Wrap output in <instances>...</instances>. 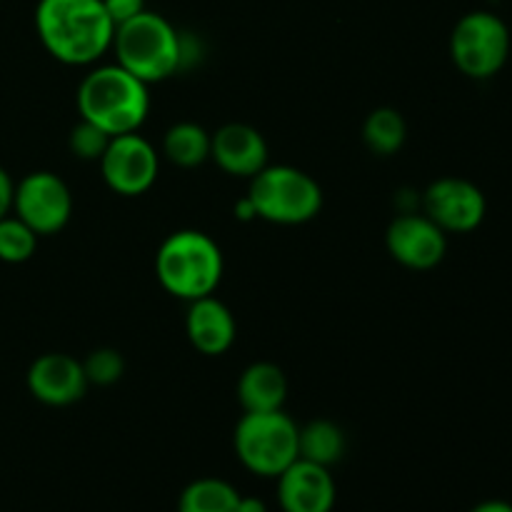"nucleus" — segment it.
I'll return each mask as SVG.
<instances>
[{
    "mask_svg": "<svg viewBox=\"0 0 512 512\" xmlns=\"http://www.w3.org/2000/svg\"><path fill=\"white\" fill-rule=\"evenodd\" d=\"M35 33L50 58L83 68L113 48L115 25L103 0H38Z\"/></svg>",
    "mask_w": 512,
    "mask_h": 512,
    "instance_id": "obj_1",
    "label": "nucleus"
},
{
    "mask_svg": "<svg viewBox=\"0 0 512 512\" xmlns=\"http://www.w3.org/2000/svg\"><path fill=\"white\" fill-rule=\"evenodd\" d=\"M150 85L135 78L123 65H95L80 80L78 103L80 120H88L110 138L138 133L150 113Z\"/></svg>",
    "mask_w": 512,
    "mask_h": 512,
    "instance_id": "obj_2",
    "label": "nucleus"
},
{
    "mask_svg": "<svg viewBox=\"0 0 512 512\" xmlns=\"http://www.w3.org/2000/svg\"><path fill=\"white\" fill-rule=\"evenodd\" d=\"M223 270V250L203 230H175L155 253V278L160 288L185 303L213 295L223 280Z\"/></svg>",
    "mask_w": 512,
    "mask_h": 512,
    "instance_id": "obj_3",
    "label": "nucleus"
},
{
    "mask_svg": "<svg viewBox=\"0 0 512 512\" xmlns=\"http://www.w3.org/2000/svg\"><path fill=\"white\" fill-rule=\"evenodd\" d=\"M110 50L118 58L115 63L148 85L173 78L185 65L183 35L168 18L153 10H143L128 23L118 25Z\"/></svg>",
    "mask_w": 512,
    "mask_h": 512,
    "instance_id": "obj_4",
    "label": "nucleus"
},
{
    "mask_svg": "<svg viewBox=\"0 0 512 512\" xmlns=\"http://www.w3.org/2000/svg\"><path fill=\"white\" fill-rule=\"evenodd\" d=\"M245 198L255 218L275 225H303L323 210V190L318 180L293 165H265L250 178Z\"/></svg>",
    "mask_w": 512,
    "mask_h": 512,
    "instance_id": "obj_5",
    "label": "nucleus"
},
{
    "mask_svg": "<svg viewBox=\"0 0 512 512\" xmlns=\"http://www.w3.org/2000/svg\"><path fill=\"white\" fill-rule=\"evenodd\" d=\"M300 425L285 410L243 413L233 433V448L245 470L260 478H278L300 458Z\"/></svg>",
    "mask_w": 512,
    "mask_h": 512,
    "instance_id": "obj_6",
    "label": "nucleus"
},
{
    "mask_svg": "<svg viewBox=\"0 0 512 512\" xmlns=\"http://www.w3.org/2000/svg\"><path fill=\"white\" fill-rule=\"evenodd\" d=\"M510 55V30L490 10H473L455 23L450 58L455 68L473 80H488L503 70Z\"/></svg>",
    "mask_w": 512,
    "mask_h": 512,
    "instance_id": "obj_7",
    "label": "nucleus"
},
{
    "mask_svg": "<svg viewBox=\"0 0 512 512\" xmlns=\"http://www.w3.org/2000/svg\"><path fill=\"white\" fill-rule=\"evenodd\" d=\"M100 175L115 195L138 198L155 185L160 173V155L148 138L125 133L110 138L103 158L98 160Z\"/></svg>",
    "mask_w": 512,
    "mask_h": 512,
    "instance_id": "obj_8",
    "label": "nucleus"
},
{
    "mask_svg": "<svg viewBox=\"0 0 512 512\" xmlns=\"http://www.w3.org/2000/svg\"><path fill=\"white\" fill-rule=\"evenodd\" d=\"M13 215L40 235H55L70 223L73 193L58 173L35 170L15 183Z\"/></svg>",
    "mask_w": 512,
    "mask_h": 512,
    "instance_id": "obj_9",
    "label": "nucleus"
},
{
    "mask_svg": "<svg viewBox=\"0 0 512 512\" xmlns=\"http://www.w3.org/2000/svg\"><path fill=\"white\" fill-rule=\"evenodd\" d=\"M423 213L445 233H473L485 220L488 200L470 180L445 175L425 188Z\"/></svg>",
    "mask_w": 512,
    "mask_h": 512,
    "instance_id": "obj_10",
    "label": "nucleus"
},
{
    "mask_svg": "<svg viewBox=\"0 0 512 512\" xmlns=\"http://www.w3.org/2000/svg\"><path fill=\"white\" fill-rule=\"evenodd\" d=\"M385 248L390 258L408 270H433L448 253V233L440 230L425 213H400L385 230Z\"/></svg>",
    "mask_w": 512,
    "mask_h": 512,
    "instance_id": "obj_11",
    "label": "nucleus"
},
{
    "mask_svg": "<svg viewBox=\"0 0 512 512\" xmlns=\"http://www.w3.org/2000/svg\"><path fill=\"white\" fill-rule=\"evenodd\" d=\"M30 395L50 408H68L88 393L83 360L68 353H45L30 363L25 375Z\"/></svg>",
    "mask_w": 512,
    "mask_h": 512,
    "instance_id": "obj_12",
    "label": "nucleus"
},
{
    "mask_svg": "<svg viewBox=\"0 0 512 512\" xmlns=\"http://www.w3.org/2000/svg\"><path fill=\"white\" fill-rule=\"evenodd\" d=\"M338 488L330 468L298 458L278 475V505L283 512H333Z\"/></svg>",
    "mask_w": 512,
    "mask_h": 512,
    "instance_id": "obj_13",
    "label": "nucleus"
},
{
    "mask_svg": "<svg viewBox=\"0 0 512 512\" xmlns=\"http://www.w3.org/2000/svg\"><path fill=\"white\" fill-rule=\"evenodd\" d=\"M210 160H215L223 173L253 178L268 165V143L253 125L225 123L210 135Z\"/></svg>",
    "mask_w": 512,
    "mask_h": 512,
    "instance_id": "obj_14",
    "label": "nucleus"
},
{
    "mask_svg": "<svg viewBox=\"0 0 512 512\" xmlns=\"http://www.w3.org/2000/svg\"><path fill=\"white\" fill-rule=\"evenodd\" d=\"M185 335L198 353L218 358L233 348L235 338H238V323H235L233 310L223 300H218L215 295H205L188 305Z\"/></svg>",
    "mask_w": 512,
    "mask_h": 512,
    "instance_id": "obj_15",
    "label": "nucleus"
},
{
    "mask_svg": "<svg viewBox=\"0 0 512 512\" xmlns=\"http://www.w3.org/2000/svg\"><path fill=\"white\" fill-rule=\"evenodd\" d=\"M238 400L243 405V413L283 410L288 400V378L283 368L268 360L250 363L238 378Z\"/></svg>",
    "mask_w": 512,
    "mask_h": 512,
    "instance_id": "obj_16",
    "label": "nucleus"
},
{
    "mask_svg": "<svg viewBox=\"0 0 512 512\" xmlns=\"http://www.w3.org/2000/svg\"><path fill=\"white\" fill-rule=\"evenodd\" d=\"M345 448H348V440H345L343 428L333 420L318 418L300 428L298 450L303 460L323 465V468H333L335 463L343 460Z\"/></svg>",
    "mask_w": 512,
    "mask_h": 512,
    "instance_id": "obj_17",
    "label": "nucleus"
},
{
    "mask_svg": "<svg viewBox=\"0 0 512 512\" xmlns=\"http://www.w3.org/2000/svg\"><path fill=\"white\" fill-rule=\"evenodd\" d=\"M163 155L178 168H198L210 160V133L193 120H183L165 130Z\"/></svg>",
    "mask_w": 512,
    "mask_h": 512,
    "instance_id": "obj_18",
    "label": "nucleus"
},
{
    "mask_svg": "<svg viewBox=\"0 0 512 512\" xmlns=\"http://www.w3.org/2000/svg\"><path fill=\"white\" fill-rule=\"evenodd\" d=\"M240 493L223 478H198L185 485L178 512H235Z\"/></svg>",
    "mask_w": 512,
    "mask_h": 512,
    "instance_id": "obj_19",
    "label": "nucleus"
},
{
    "mask_svg": "<svg viewBox=\"0 0 512 512\" xmlns=\"http://www.w3.org/2000/svg\"><path fill=\"white\" fill-rule=\"evenodd\" d=\"M408 138V123L395 108H375L363 123V140L368 150L380 158L400 153Z\"/></svg>",
    "mask_w": 512,
    "mask_h": 512,
    "instance_id": "obj_20",
    "label": "nucleus"
},
{
    "mask_svg": "<svg viewBox=\"0 0 512 512\" xmlns=\"http://www.w3.org/2000/svg\"><path fill=\"white\" fill-rule=\"evenodd\" d=\"M38 250V233L23 223L18 215L0 218V263H28Z\"/></svg>",
    "mask_w": 512,
    "mask_h": 512,
    "instance_id": "obj_21",
    "label": "nucleus"
},
{
    "mask_svg": "<svg viewBox=\"0 0 512 512\" xmlns=\"http://www.w3.org/2000/svg\"><path fill=\"white\" fill-rule=\"evenodd\" d=\"M83 370L85 378H88V385L108 388V385H115L123 378L125 360L115 348H98L83 360Z\"/></svg>",
    "mask_w": 512,
    "mask_h": 512,
    "instance_id": "obj_22",
    "label": "nucleus"
},
{
    "mask_svg": "<svg viewBox=\"0 0 512 512\" xmlns=\"http://www.w3.org/2000/svg\"><path fill=\"white\" fill-rule=\"evenodd\" d=\"M110 143V135L103 133L100 128H95L88 120H80L68 135V148L75 158L85 160V163H98L103 158L105 148Z\"/></svg>",
    "mask_w": 512,
    "mask_h": 512,
    "instance_id": "obj_23",
    "label": "nucleus"
},
{
    "mask_svg": "<svg viewBox=\"0 0 512 512\" xmlns=\"http://www.w3.org/2000/svg\"><path fill=\"white\" fill-rule=\"evenodd\" d=\"M105 10H108L110 20H113V25L118 28V25L128 23L130 18H135V15H140L145 8V0H103Z\"/></svg>",
    "mask_w": 512,
    "mask_h": 512,
    "instance_id": "obj_24",
    "label": "nucleus"
},
{
    "mask_svg": "<svg viewBox=\"0 0 512 512\" xmlns=\"http://www.w3.org/2000/svg\"><path fill=\"white\" fill-rule=\"evenodd\" d=\"M13 198H15V183L10 178L8 170L0 165V218L13 213Z\"/></svg>",
    "mask_w": 512,
    "mask_h": 512,
    "instance_id": "obj_25",
    "label": "nucleus"
},
{
    "mask_svg": "<svg viewBox=\"0 0 512 512\" xmlns=\"http://www.w3.org/2000/svg\"><path fill=\"white\" fill-rule=\"evenodd\" d=\"M235 512H268V505L260 498H253V495H240Z\"/></svg>",
    "mask_w": 512,
    "mask_h": 512,
    "instance_id": "obj_26",
    "label": "nucleus"
},
{
    "mask_svg": "<svg viewBox=\"0 0 512 512\" xmlns=\"http://www.w3.org/2000/svg\"><path fill=\"white\" fill-rule=\"evenodd\" d=\"M470 512H512V505L508 500H483Z\"/></svg>",
    "mask_w": 512,
    "mask_h": 512,
    "instance_id": "obj_27",
    "label": "nucleus"
}]
</instances>
